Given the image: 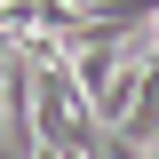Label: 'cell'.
<instances>
[{
    "label": "cell",
    "instance_id": "7a4b0ae2",
    "mask_svg": "<svg viewBox=\"0 0 159 159\" xmlns=\"http://www.w3.org/2000/svg\"><path fill=\"white\" fill-rule=\"evenodd\" d=\"M0 151H40L32 135V48H8V64H0Z\"/></svg>",
    "mask_w": 159,
    "mask_h": 159
},
{
    "label": "cell",
    "instance_id": "6da1fadb",
    "mask_svg": "<svg viewBox=\"0 0 159 159\" xmlns=\"http://www.w3.org/2000/svg\"><path fill=\"white\" fill-rule=\"evenodd\" d=\"M32 135L48 151H111V127H103L72 88V64L56 56V40L32 48Z\"/></svg>",
    "mask_w": 159,
    "mask_h": 159
}]
</instances>
